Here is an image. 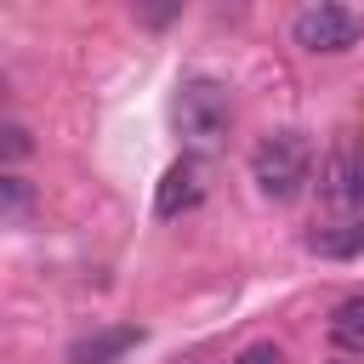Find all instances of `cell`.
Wrapping results in <instances>:
<instances>
[{"mask_svg": "<svg viewBox=\"0 0 364 364\" xmlns=\"http://www.w3.org/2000/svg\"><path fill=\"white\" fill-rule=\"evenodd\" d=\"M318 193H324L336 210L364 216V154H358V148H336V154L324 159V171H318Z\"/></svg>", "mask_w": 364, "mask_h": 364, "instance_id": "cell-5", "label": "cell"}, {"mask_svg": "<svg viewBox=\"0 0 364 364\" xmlns=\"http://www.w3.org/2000/svg\"><path fill=\"white\" fill-rule=\"evenodd\" d=\"M233 364H284V353L273 341H250L245 353H233Z\"/></svg>", "mask_w": 364, "mask_h": 364, "instance_id": "cell-11", "label": "cell"}, {"mask_svg": "<svg viewBox=\"0 0 364 364\" xmlns=\"http://www.w3.org/2000/svg\"><path fill=\"white\" fill-rule=\"evenodd\" d=\"M171 125H176V136H182L188 148H199V154H205V148H222L228 131H233V97H228V85L210 80V74L182 80L176 97H171Z\"/></svg>", "mask_w": 364, "mask_h": 364, "instance_id": "cell-1", "label": "cell"}, {"mask_svg": "<svg viewBox=\"0 0 364 364\" xmlns=\"http://www.w3.org/2000/svg\"><path fill=\"white\" fill-rule=\"evenodd\" d=\"M136 341H142V330H136V324H114V330L80 336V341L68 347V364H114V358H125Z\"/></svg>", "mask_w": 364, "mask_h": 364, "instance_id": "cell-7", "label": "cell"}, {"mask_svg": "<svg viewBox=\"0 0 364 364\" xmlns=\"http://www.w3.org/2000/svg\"><path fill=\"white\" fill-rule=\"evenodd\" d=\"M199 199H205V159H199V154H182V159L159 176V188H154V216H159V222H176V216H188Z\"/></svg>", "mask_w": 364, "mask_h": 364, "instance_id": "cell-4", "label": "cell"}, {"mask_svg": "<svg viewBox=\"0 0 364 364\" xmlns=\"http://www.w3.org/2000/svg\"><path fill=\"white\" fill-rule=\"evenodd\" d=\"M330 341L347 353H364V296H347L330 307Z\"/></svg>", "mask_w": 364, "mask_h": 364, "instance_id": "cell-8", "label": "cell"}, {"mask_svg": "<svg viewBox=\"0 0 364 364\" xmlns=\"http://www.w3.org/2000/svg\"><path fill=\"white\" fill-rule=\"evenodd\" d=\"M28 199H34V193H28V182H23L17 171H6V176H0V205H6V222H11V228L28 216Z\"/></svg>", "mask_w": 364, "mask_h": 364, "instance_id": "cell-9", "label": "cell"}, {"mask_svg": "<svg viewBox=\"0 0 364 364\" xmlns=\"http://www.w3.org/2000/svg\"><path fill=\"white\" fill-rule=\"evenodd\" d=\"M358 34H364V17L347 11V6H330V0L301 6V11L290 17V40H296L301 51H324V57H336V51H353Z\"/></svg>", "mask_w": 364, "mask_h": 364, "instance_id": "cell-3", "label": "cell"}, {"mask_svg": "<svg viewBox=\"0 0 364 364\" xmlns=\"http://www.w3.org/2000/svg\"><path fill=\"white\" fill-rule=\"evenodd\" d=\"M28 148H34L28 131H23L17 119H6V125H0V154H6V159H28Z\"/></svg>", "mask_w": 364, "mask_h": 364, "instance_id": "cell-10", "label": "cell"}, {"mask_svg": "<svg viewBox=\"0 0 364 364\" xmlns=\"http://www.w3.org/2000/svg\"><path fill=\"white\" fill-rule=\"evenodd\" d=\"M250 176H256V193L273 199V205L301 199L307 182H313V142L301 131H267L250 148Z\"/></svg>", "mask_w": 364, "mask_h": 364, "instance_id": "cell-2", "label": "cell"}, {"mask_svg": "<svg viewBox=\"0 0 364 364\" xmlns=\"http://www.w3.org/2000/svg\"><path fill=\"white\" fill-rule=\"evenodd\" d=\"M301 245H307L313 256H324V262H347V256L364 250V216H330V222H313Z\"/></svg>", "mask_w": 364, "mask_h": 364, "instance_id": "cell-6", "label": "cell"}]
</instances>
